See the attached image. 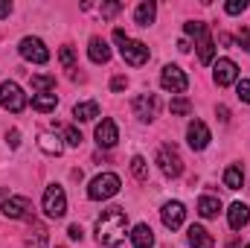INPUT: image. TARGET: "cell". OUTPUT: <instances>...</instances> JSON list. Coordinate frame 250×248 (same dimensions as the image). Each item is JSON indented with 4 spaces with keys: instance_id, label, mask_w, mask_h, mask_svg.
Wrapping results in <instances>:
<instances>
[{
    "instance_id": "29",
    "label": "cell",
    "mask_w": 250,
    "mask_h": 248,
    "mask_svg": "<svg viewBox=\"0 0 250 248\" xmlns=\"http://www.w3.org/2000/svg\"><path fill=\"white\" fill-rule=\"evenodd\" d=\"M184 29H187V35H192V38H204L207 35V24H201V21H189Z\"/></svg>"
},
{
    "instance_id": "40",
    "label": "cell",
    "mask_w": 250,
    "mask_h": 248,
    "mask_svg": "<svg viewBox=\"0 0 250 248\" xmlns=\"http://www.w3.org/2000/svg\"><path fill=\"white\" fill-rule=\"evenodd\" d=\"M9 12H12V3L0 0V18H9Z\"/></svg>"
},
{
    "instance_id": "9",
    "label": "cell",
    "mask_w": 250,
    "mask_h": 248,
    "mask_svg": "<svg viewBox=\"0 0 250 248\" xmlns=\"http://www.w3.org/2000/svg\"><path fill=\"white\" fill-rule=\"evenodd\" d=\"M131 108H134V114L140 120H154L157 117V108H160V99L154 94H140V97H134Z\"/></svg>"
},
{
    "instance_id": "28",
    "label": "cell",
    "mask_w": 250,
    "mask_h": 248,
    "mask_svg": "<svg viewBox=\"0 0 250 248\" xmlns=\"http://www.w3.org/2000/svg\"><path fill=\"white\" fill-rule=\"evenodd\" d=\"M44 246H47V231L38 225V228H35V237L26 240V248H44Z\"/></svg>"
},
{
    "instance_id": "13",
    "label": "cell",
    "mask_w": 250,
    "mask_h": 248,
    "mask_svg": "<svg viewBox=\"0 0 250 248\" xmlns=\"http://www.w3.org/2000/svg\"><path fill=\"white\" fill-rule=\"evenodd\" d=\"M117 140H120V131H117V123H114V120H102V123L96 125V143H99L102 149L117 146Z\"/></svg>"
},
{
    "instance_id": "42",
    "label": "cell",
    "mask_w": 250,
    "mask_h": 248,
    "mask_svg": "<svg viewBox=\"0 0 250 248\" xmlns=\"http://www.w3.org/2000/svg\"><path fill=\"white\" fill-rule=\"evenodd\" d=\"M178 50H181V53H187V50H189V41H187V38H184V41H178Z\"/></svg>"
},
{
    "instance_id": "19",
    "label": "cell",
    "mask_w": 250,
    "mask_h": 248,
    "mask_svg": "<svg viewBox=\"0 0 250 248\" xmlns=\"http://www.w3.org/2000/svg\"><path fill=\"white\" fill-rule=\"evenodd\" d=\"M218 210H221V201H218L215 196H201V198H198V213H201L204 219L218 216Z\"/></svg>"
},
{
    "instance_id": "36",
    "label": "cell",
    "mask_w": 250,
    "mask_h": 248,
    "mask_svg": "<svg viewBox=\"0 0 250 248\" xmlns=\"http://www.w3.org/2000/svg\"><path fill=\"white\" fill-rule=\"evenodd\" d=\"M239 47L242 50H250V29H242L239 32Z\"/></svg>"
},
{
    "instance_id": "33",
    "label": "cell",
    "mask_w": 250,
    "mask_h": 248,
    "mask_svg": "<svg viewBox=\"0 0 250 248\" xmlns=\"http://www.w3.org/2000/svg\"><path fill=\"white\" fill-rule=\"evenodd\" d=\"M245 9H248V0H230V3L224 6L227 15H239V12H245Z\"/></svg>"
},
{
    "instance_id": "23",
    "label": "cell",
    "mask_w": 250,
    "mask_h": 248,
    "mask_svg": "<svg viewBox=\"0 0 250 248\" xmlns=\"http://www.w3.org/2000/svg\"><path fill=\"white\" fill-rule=\"evenodd\" d=\"M38 146H41L47 155H56V158L62 155V140H59L56 134H50V131H44V134L38 137Z\"/></svg>"
},
{
    "instance_id": "24",
    "label": "cell",
    "mask_w": 250,
    "mask_h": 248,
    "mask_svg": "<svg viewBox=\"0 0 250 248\" xmlns=\"http://www.w3.org/2000/svg\"><path fill=\"white\" fill-rule=\"evenodd\" d=\"M212 56H215V44H212V38L207 32L204 38H198V59H201V64H209Z\"/></svg>"
},
{
    "instance_id": "14",
    "label": "cell",
    "mask_w": 250,
    "mask_h": 248,
    "mask_svg": "<svg viewBox=\"0 0 250 248\" xmlns=\"http://www.w3.org/2000/svg\"><path fill=\"white\" fill-rule=\"evenodd\" d=\"M187 137H189V146H192V149H198V152L209 146V128L201 123V120H192V123H189Z\"/></svg>"
},
{
    "instance_id": "16",
    "label": "cell",
    "mask_w": 250,
    "mask_h": 248,
    "mask_svg": "<svg viewBox=\"0 0 250 248\" xmlns=\"http://www.w3.org/2000/svg\"><path fill=\"white\" fill-rule=\"evenodd\" d=\"M189 246L192 248H215V240H212V234H209L207 228L192 225V228H189Z\"/></svg>"
},
{
    "instance_id": "34",
    "label": "cell",
    "mask_w": 250,
    "mask_h": 248,
    "mask_svg": "<svg viewBox=\"0 0 250 248\" xmlns=\"http://www.w3.org/2000/svg\"><path fill=\"white\" fill-rule=\"evenodd\" d=\"M236 91H239V99H242V102H250V79H242V82L236 85Z\"/></svg>"
},
{
    "instance_id": "27",
    "label": "cell",
    "mask_w": 250,
    "mask_h": 248,
    "mask_svg": "<svg viewBox=\"0 0 250 248\" xmlns=\"http://www.w3.org/2000/svg\"><path fill=\"white\" fill-rule=\"evenodd\" d=\"M32 88L41 94H50L56 88V76H32Z\"/></svg>"
},
{
    "instance_id": "5",
    "label": "cell",
    "mask_w": 250,
    "mask_h": 248,
    "mask_svg": "<svg viewBox=\"0 0 250 248\" xmlns=\"http://www.w3.org/2000/svg\"><path fill=\"white\" fill-rule=\"evenodd\" d=\"M44 213L50 219H62L64 213H67V196H64V190L59 184L44 190Z\"/></svg>"
},
{
    "instance_id": "38",
    "label": "cell",
    "mask_w": 250,
    "mask_h": 248,
    "mask_svg": "<svg viewBox=\"0 0 250 248\" xmlns=\"http://www.w3.org/2000/svg\"><path fill=\"white\" fill-rule=\"evenodd\" d=\"M6 140H9V146H12V149H18V143H21V131H18V128H12Z\"/></svg>"
},
{
    "instance_id": "7",
    "label": "cell",
    "mask_w": 250,
    "mask_h": 248,
    "mask_svg": "<svg viewBox=\"0 0 250 248\" xmlns=\"http://www.w3.org/2000/svg\"><path fill=\"white\" fill-rule=\"evenodd\" d=\"M160 85H163L166 91H172V94H184L189 88V79L178 64H166L163 73H160Z\"/></svg>"
},
{
    "instance_id": "12",
    "label": "cell",
    "mask_w": 250,
    "mask_h": 248,
    "mask_svg": "<svg viewBox=\"0 0 250 248\" xmlns=\"http://www.w3.org/2000/svg\"><path fill=\"white\" fill-rule=\"evenodd\" d=\"M236 79H239V67H236V62L218 59V64H215V85H218V88H227V85H233Z\"/></svg>"
},
{
    "instance_id": "15",
    "label": "cell",
    "mask_w": 250,
    "mask_h": 248,
    "mask_svg": "<svg viewBox=\"0 0 250 248\" xmlns=\"http://www.w3.org/2000/svg\"><path fill=\"white\" fill-rule=\"evenodd\" d=\"M248 219H250L248 204H242V201L230 204V210H227V222H230V228H233V231H242V228L248 225Z\"/></svg>"
},
{
    "instance_id": "43",
    "label": "cell",
    "mask_w": 250,
    "mask_h": 248,
    "mask_svg": "<svg viewBox=\"0 0 250 248\" xmlns=\"http://www.w3.org/2000/svg\"><path fill=\"white\" fill-rule=\"evenodd\" d=\"M230 248H239V243H230Z\"/></svg>"
},
{
    "instance_id": "25",
    "label": "cell",
    "mask_w": 250,
    "mask_h": 248,
    "mask_svg": "<svg viewBox=\"0 0 250 248\" xmlns=\"http://www.w3.org/2000/svg\"><path fill=\"white\" fill-rule=\"evenodd\" d=\"M242 181H245L242 167H236V164H233V167H227V170H224V184L230 187V190H239V187H242Z\"/></svg>"
},
{
    "instance_id": "21",
    "label": "cell",
    "mask_w": 250,
    "mask_h": 248,
    "mask_svg": "<svg viewBox=\"0 0 250 248\" xmlns=\"http://www.w3.org/2000/svg\"><path fill=\"white\" fill-rule=\"evenodd\" d=\"M73 114H76V120L79 123H87V120H93V117H99V102H79L76 108H73Z\"/></svg>"
},
{
    "instance_id": "32",
    "label": "cell",
    "mask_w": 250,
    "mask_h": 248,
    "mask_svg": "<svg viewBox=\"0 0 250 248\" xmlns=\"http://www.w3.org/2000/svg\"><path fill=\"white\" fill-rule=\"evenodd\" d=\"M59 62L64 67H73L76 64V53H73V47H62V53H59Z\"/></svg>"
},
{
    "instance_id": "10",
    "label": "cell",
    "mask_w": 250,
    "mask_h": 248,
    "mask_svg": "<svg viewBox=\"0 0 250 248\" xmlns=\"http://www.w3.org/2000/svg\"><path fill=\"white\" fill-rule=\"evenodd\" d=\"M160 216H163V225H166L169 231H178V228L184 225V219H187V207H184L181 201H169V204H163Z\"/></svg>"
},
{
    "instance_id": "35",
    "label": "cell",
    "mask_w": 250,
    "mask_h": 248,
    "mask_svg": "<svg viewBox=\"0 0 250 248\" xmlns=\"http://www.w3.org/2000/svg\"><path fill=\"white\" fill-rule=\"evenodd\" d=\"M123 9V3H102V18H111Z\"/></svg>"
},
{
    "instance_id": "18",
    "label": "cell",
    "mask_w": 250,
    "mask_h": 248,
    "mask_svg": "<svg viewBox=\"0 0 250 248\" xmlns=\"http://www.w3.org/2000/svg\"><path fill=\"white\" fill-rule=\"evenodd\" d=\"M131 243H134V248H151L154 246L151 228H148V225H137V228L131 231Z\"/></svg>"
},
{
    "instance_id": "26",
    "label": "cell",
    "mask_w": 250,
    "mask_h": 248,
    "mask_svg": "<svg viewBox=\"0 0 250 248\" xmlns=\"http://www.w3.org/2000/svg\"><path fill=\"white\" fill-rule=\"evenodd\" d=\"M131 173H134V178L137 181H146L148 178V164H146V158H131Z\"/></svg>"
},
{
    "instance_id": "6",
    "label": "cell",
    "mask_w": 250,
    "mask_h": 248,
    "mask_svg": "<svg viewBox=\"0 0 250 248\" xmlns=\"http://www.w3.org/2000/svg\"><path fill=\"white\" fill-rule=\"evenodd\" d=\"M120 53H123V59L131 67H143L148 62V47L143 41H134V38H123L120 41Z\"/></svg>"
},
{
    "instance_id": "8",
    "label": "cell",
    "mask_w": 250,
    "mask_h": 248,
    "mask_svg": "<svg viewBox=\"0 0 250 248\" xmlns=\"http://www.w3.org/2000/svg\"><path fill=\"white\" fill-rule=\"evenodd\" d=\"M18 50H21V56H23L26 62H35V64H47L50 62V50L44 47L41 38H23Z\"/></svg>"
},
{
    "instance_id": "37",
    "label": "cell",
    "mask_w": 250,
    "mask_h": 248,
    "mask_svg": "<svg viewBox=\"0 0 250 248\" xmlns=\"http://www.w3.org/2000/svg\"><path fill=\"white\" fill-rule=\"evenodd\" d=\"M125 85H128V79H125V76H114V79H111V91H123Z\"/></svg>"
},
{
    "instance_id": "2",
    "label": "cell",
    "mask_w": 250,
    "mask_h": 248,
    "mask_svg": "<svg viewBox=\"0 0 250 248\" xmlns=\"http://www.w3.org/2000/svg\"><path fill=\"white\" fill-rule=\"evenodd\" d=\"M120 193V175H114V173H102V175H96L90 187H87V198H93V201H102V198H111V196H117Z\"/></svg>"
},
{
    "instance_id": "4",
    "label": "cell",
    "mask_w": 250,
    "mask_h": 248,
    "mask_svg": "<svg viewBox=\"0 0 250 248\" xmlns=\"http://www.w3.org/2000/svg\"><path fill=\"white\" fill-rule=\"evenodd\" d=\"M157 164H160V170H163L166 178H178V175L184 173V161H181V155H178V149H175L172 143L160 146V152H157Z\"/></svg>"
},
{
    "instance_id": "30",
    "label": "cell",
    "mask_w": 250,
    "mask_h": 248,
    "mask_svg": "<svg viewBox=\"0 0 250 248\" xmlns=\"http://www.w3.org/2000/svg\"><path fill=\"white\" fill-rule=\"evenodd\" d=\"M192 111V102H189L187 97H178V99H172V114H189Z\"/></svg>"
},
{
    "instance_id": "20",
    "label": "cell",
    "mask_w": 250,
    "mask_h": 248,
    "mask_svg": "<svg viewBox=\"0 0 250 248\" xmlns=\"http://www.w3.org/2000/svg\"><path fill=\"white\" fill-rule=\"evenodd\" d=\"M154 12H157V6H154L151 0H143V3L137 6V12H134V21H137L140 26H148V24L154 21Z\"/></svg>"
},
{
    "instance_id": "1",
    "label": "cell",
    "mask_w": 250,
    "mask_h": 248,
    "mask_svg": "<svg viewBox=\"0 0 250 248\" xmlns=\"http://www.w3.org/2000/svg\"><path fill=\"white\" fill-rule=\"evenodd\" d=\"M128 234V216L123 207H108L99 219H96V240L105 248H117L125 243Z\"/></svg>"
},
{
    "instance_id": "17",
    "label": "cell",
    "mask_w": 250,
    "mask_h": 248,
    "mask_svg": "<svg viewBox=\"0 0 250 248\" xmlns=\"http://www.w3.org/2000/svg\"><path fill=\"white\" fill-rule=\"evenodd\" d=\"M87 56H90V62L96 64H105L111 59V50H108V44L102 41V38H90V47H87Z\"/></svg>"
},
{
    "instance_id": "22",
    "label": "cell",
    "mask_w": 250,
    "mask_h": 248,
    "mask_svg": "<svg viewBox=\"0 0 250 248\" xmlns=\"http://www.w3.org/2000/svg\"><path fill=\"white\" fill-rule=\"evenodd\" d=\"M56 105H59L56 94H35V97H32V108H35V111H41V114L56 111Z\"/></svg>"
},
{
    "instance_id": "39",
    "label": "cell",
    "mask_w": 250,
    "mask_h": 248,
    "mask_svg": "<svg viewBox=\"0 0 250 248\" xmlns=\"http://www.w3.org/2000/svg\"><path fill=\"white\" fill-rule=\"evenodd\" d=\"M67 234H70V240H82V228H79V225H70Z\"/></svg>"
},
{
    "instance_id": "41",
    "label": "cell",
    "mask_w": 250,
    "mask_h": 248,
    "mask_svg": "<svg viewBox=\"0 0 250 248\" xmlns=\"http://www.w3.org/2000/svg\"><path fill=\"white\" fill-rule=\"evenodd\" d=\"M218 120H221V123H227V120H230V111H227L224 105H218Z\"/></svg>"
},
{
    "instance_id": "44",
    "label": "cell",
    "mask_w": 250,
    "mask_h": 248,
    "mask_svg": "<svg viewBox=\"0 0 250 248\" xmlns=\"http://www.w3.org/2000/svg\"><path fill=\"white\" fill-rule=\"evenodd\" d=\"M248 248H250V246H248Z\"/></svg>"
},
{
    "instance_id": "31",
    "label": "cell",
    "mask_w": 250,
    "mask_h": 248,
    "mask_svg": "<svg viewBox=\"0 0 250 248\" xmlns=\"http://www.w3.org/2000/svg\"><path fill=\"white\" fill-rule=\"evenodd\" d=\"M64 140H67V146H79L82 143V131H76L73 125H64Z\"/></svg>"
},
{
    "instance_id": "3",
    "label": "cell",
    "mask_w": 250,
    "mask_h": 248,
    "mask_svg": "<svg viewBox=\"0 0 250 248\" xmlns=\"http://www.w3.org/2000/svg\"><path fill=\"white\" fill-rule=\"evenodd\" d=\"M0 105H3L6 111H12V114H21V111L29 105V99H26V94H23L15 82H3V85H0Z\"/></svg>"
},
{
    "instance_id": "11",
    "label": "cell",
    "mask_w": 250,
    "mask_h": 248,
    "mask_svg": "<svg viewBox=\"0 0 250 248\" xmlns=\"http://www.w3.org/2000/svg\"><path fill=\"white\" fill-rule=\"evenodd\" d=\"M29 210H32V204H29V198H23V196H6V201H3V213H6L9 219H26Z\"/></svg>"
}]
</instances>
